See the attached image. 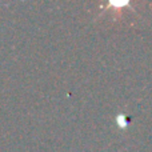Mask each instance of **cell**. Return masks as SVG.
Returning a JSON list of instances; mask_svg holds the SVG:
<instances>
[{
	"instance_id": "6da1fadb",
	"label": "cell",
	"mask_w": 152,
	"mask_h": 152,
	"mask_svg": "<svg viewBox=\"0 0 152 152\" xmlns=\"http://www.w3.org/2000/svg\"><path fill=\"white\" fill-rule=\"evenodd\" d=\"M118 123H119V126H120L121 128L127 127V121H126V119H124V116H119V118H118Z\"/></svg>"
}]
</instances>
